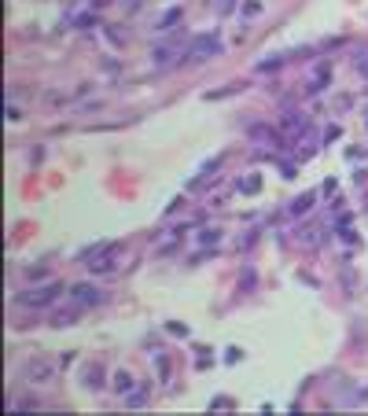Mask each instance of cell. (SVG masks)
Returning <instances> with one entry per match:
<instances>
[{
	"label": "cell",
	"instance_id": "obj_1",
	"mask_svg": "<svg viewBox=\"0 0 368 416\" xmlns=\"http://www.w3.org/2000/svg\"><path fill=\"white\" fill-rule=\"evenodd\" d=\"M74 299L88 306V302H96V299H100V291H96V287H81V284H78V287H74Z\"/></svg>",
	"mask_w": 368,
	"mask_h": 416
},
{
	"label": "cell",
	"instance_id": "obj_2",
	"mask_svg": "<svg viewBox=\"0 0 368 416\" xmlns=\"http://www.w3.org/2000/svg\"><path fill=\"white\" fill-rule=\"evenodd\" d=\"M48 295H55V287H52V291H48V287H44V291H34V295H26L22 302H26V306H37V302H48Z\"/></svg>",
	"mask_w": 368,
	"mask_h": 416
}]
</instances>
